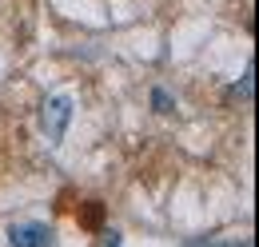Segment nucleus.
<instances>
[{
	"label": "nucleus",
	"instance_id": "3",
	"mask_svg": "<svg viewBox=\"0 0 259 247\" xmlns=\"http://www.w3.org/2000/svg\"><path fill=\"white\" fill-rule=\"evenodd\" d=\"M251 88H255V72L247 68V76H243V80L231 88V100H243V104H247V100H251Z\"/></svg>",
	"mask_w": 259,
	"mask_h": 247
},
{
	"label": "nucleus",
	"instance_id": "4",
	"mask_svg": "<svg viewBox=\"0 0 259 247\" xmlns=\"http://www.w3.org/2000/svg\"><path fill=\"white\" fill-rule=\"evenodd\" d=\"M152 104H156V112H171V96L163 92V88H156V92H152Z\"/></svg>",
	"mask_w": 259,
	"mask_h": 247
},
{
	"label": "nucleus",
	"instance_id": "6",
	"mask_svg": "<svg viewBox=\"0 0 259 247\" xmlns=\"http://www.w3.org/2000/svg\"><path fill=\"white\" fill-rule=\"evenodd\" d=\"M108 247H120V235H116V231H112V235H108Z\"/></svg>",
	"mask_w": 259,
	"mask_h": 247
},
{
	"label": "nucleus",
	"instance_id": "5",
	"mask_svg": "<svg viewBox=\"0 0 259 247\" xmlns=\"http://www.w3.org/2000/svg\"><path fill=\"white\" fill-rule=\"evenodd\" d=\"M195 247H247V243H215V239H207V243H195Z\"/></svg>",
	"mask_w": 259,
	"mask_h": 247
},
{
	"label": "nucleus",
	"instance_id": "1",
	"mask_svg": "<svg viewBox=\"0 0 259 247\" xmlns=\"http://www.w3.org/2000/svg\"><path fill=\"white\" fill-rule=\"evenodd\" d=\"M68 120H72V100L68 96H52L44 104V132H48V140H60Z\"/></svg>",
	"mask_w": 259,
	"mask_h": 247
},
{
	"label": "nucleus",
	"instance_id": "2",
	"mask_svg": "<svg viewBox=\"0 0 259 247\" xmlns=\"http://www.w3.org/2000/svg\"><path fill=\"white\" fill-rule=\"evenodd\" d=\"M12 247H52V227L48 223H16L8 231Z\"/></svg>",
	"mask_w": 259,
	"mask_h": 247
}]
</instances>
